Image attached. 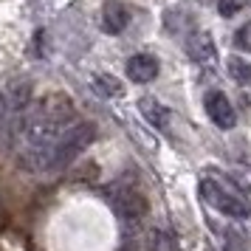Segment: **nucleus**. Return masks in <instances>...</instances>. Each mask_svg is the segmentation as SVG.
Instances as JSON below:
<instances>
[{
	"mask_svg": "<svg viewBox=\"0 0 251 251\" xmlns=\"http://www.w3.org/2000/svg\"><path fill=\"white\" fill-rule=\"evenodd\" d=\"M113 209L119 212L122 220L138 223L141 217L147 215V201H144L138 192H133V189H119V192L113 195Z\"/></svg>",
	"mask_w": 251,
	"mask_h": 251,
	"instance_id": "39448f33",
	"label": "nucleus"
},
{
	"mask_svg": "<svg viewBox=\"0 0 251 251\" xmlns=\"http://www.w3.org/2000/svg\"><path fill=\"white\" fill-rule=\"evenodd\" d=\"M226 68L231 74V79H237L240 85H249L251 82V62L243 57H228L226 59Z\"/></svg>",
	"mask_w": 251,
	"mask_h": 251,
	"instance_id": "9b49d317",
	"label": "nucleus"
},
{
	"mask_svg": "<svg viewBox=\"0 0 251 251\" xmlns=\"http://www.w3.org/2000/svg\"><path fill=\"white\" fill-rule=\"evenodd\" d=\"M150 251H172V240L167 231H152L150 234Z\"/></svg>",
	"mask_w": 251,
	"mask_h": 251,
	"instance_id": "ddd939ff",
	"label": "nucleus"
},
{
	"mask_svg": "<svg viewBox=\"0 0 251 251\" xmlns=\"http://www.w3.org/2000/svg\"><path fill=\"white\" fill-rule=\"evenodd\" d=\"M198 192H201V198H203L212 209H217L220 215H228V217H246L249 215L246 201H240L234 192H228L223 183L212 181V178H203V181L198 183Z\"/></svg>",
	"mask_w": 251,
	"mask_h": 251,
	"instance_id": "7ed1b4c3",
	"label": "nucleus"
},
{
	"mask_svg": "<svg viewBox=\"0 0 251 251\" xmlns=\"http://www.w3.org/2000/svg\"><path fill=\"white\" fill-rule=\"evenodd\" d=\"M203 104H206L209 119L215 122V127H220V130H231V127L237 125V113H234L231 102L223 96V91H209Z\"/></svg>",
	"mask_w": 251,
	"mask_h": 251,
	"instance_id": "20e7f679",
	"label": "nucleus"
},
{
	"mask_svg": "<svg viewBox=\"0 0 251 251\" xmlns=\"http://www.w3.org/2000/svg\"><path fill=\"white\" fill-rule=\"evenodd\" d=\"M138 110H141V116L147 119L152 127H158V130H164V127L170 125V110L164 107L161 102H155L152 96H144V99H138Z\"/></svg>",
	"mask_w": 251,
	"mask_h": 251,
	"instance_id": "1a4fd4ad",
	"label": "nucleus"
},
{
	"mask_svg": "<svg viewBox=\"0 0 251 251\" xmlns=\"http://www.w3.org/2000/svg\"><path fill=\"white\" fill-rule=\"evenodd\" d=\"M127 76L136 82V85H147L158 76V59L150 57V54H136V57L127 59Z\"/></svg>",
	"mask_w": 251,
	"mask_h": 251,
	"instance_id": "0eeeda50",
	"label": "nucleus"
},
{
	"mask_svg": "<svg viewBox=\"0 0 251 251\" xmlns=\"http://www.w3.org/2000/svg\"><path fill=\"white\" fill-rule=\"evenodd\" d=\"M76 122V107L65 93H51L46 99L28 102L17 113L14 127V150L20 152V164L31 172H48L54 147Z\"/></svg>",
	"mask_w": 251,
	"mask_h": 251,
	"instance_id": "f257e3e1",
	"label": "nucleus"
},
{
	"mask_svg": "<svg viewBox=\"0 0 251 251\" xmlns=\"http://www.w3.org/2000/svg\"><path fill=\"white\" fill-rule=\"evenodd\" d=\"M234 46L251 51V20L243 25V28H237V34H234Z\"/></svg>",
	"mask_w": 251,
	"mask_h": 251,
	"instance_id": "4468645a",
	"label": "nucleus"
},
{
	"mask_svg": "<svg viewBox=\"0 0 251 251\" xmlns=\"http://www.w3.org/2000/svg\"><path fill=\"white\" fill-rule=\"evenodd\" d=\"M93 133H96V127L91 122H76L74 127L65 130V136L59 138V144L54 147V155H51V170L48 172H57V170H65L71 161H76V155H82L88 144L93 141Z\"/></svg>",
	"mask_w": 251,
	"mask_h": 251,
	"instance_id": "f03ea898",
	"label": "nucleus"
},
{
	"mask_svg": "<svg viewBox=\"0 0 251 251\" xmlns=\"http://www.w3.org/2000/svg\"><path fill=\"white\" fill-rule=\"evenodd\" d=\"M93 91L99 93V96H104V99H110V96L122 93V82L116 79V76H110V74H96L93 76Z\"/></svg>",
	"mask_w": 251,
	"mask_h": 251,
	"instance_id": "9d476101",
	"label": "nucleus"
},
{
	"mask_svg": "<svg viewBox=\"0 0 251 251\" xmlns=\"http://www.w3.org/2000/svg\"><path fill=\"white\" fill-rule=\"evenodd\" d=\"M183 48H186L189 59H192V62H198V65H212V62L217 59L215 43H212V37L206 34V31H192V34L186 37Z\"/></svg>",
	"mask_w": 251,
	"mask_h": 251,
	"instance_id": "423d86ee",
	"label": "nucleus"
},
{
	"mask_svg": "<svg viewBox=\"0 0 251 251\" xmlns=\"http://www.w3.org/2000/svg\"><path fill=\"white\" fill-rule=\"evenodd\" d=\"M246 3L249 0H217V12L223 14V17H234L246 9Z\"/></svg>",
	"mask_w": 251,
	"mask_h": 251,
	"instance_id": "f8f14e48",
	"label": "nucleus"
},
{
	"mask_svg": "<svg viewBox=\"0 0 251 251\" xmlns=\"http://www.w3.org/2000/svg\"><path fill=\"white\" fill-rule=\"evenodd\" d=\"M127 23H130V12L119 0L104 3V9H102V31L104 34H122L127 28Z\"/></svg>",
	"mask_w": 251,
	"mask_h": 251,
	"instance_id": "6e6552de",
	"label": "nucleus"
}]
</instances>
